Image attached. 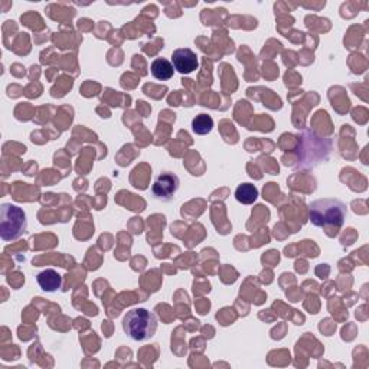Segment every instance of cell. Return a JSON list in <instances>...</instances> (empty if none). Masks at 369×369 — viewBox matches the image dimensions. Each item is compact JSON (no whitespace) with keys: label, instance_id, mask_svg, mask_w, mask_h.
<instances>
[{"label":"cell","instance_id":"cell-7","mask_svg":"<svg viewBox=\"0 0 369 369\" xmlns=\"http://www.w3.org/2000/svg\"><path fill=\"white\" fill-rule=\"evenodd\" d=\"M36 282L43 291H56L63 286V277L52 268H46L36 275Z\"/></svg>","mask_w":369,"mask_h":369},{"label":"cell","instance_id":"cell-10","mask_svg":"<svg viewBox=\"0 0 369 369\" xmlns=\"http://www.w3.org/2000/svg\"><path fill=\"white\" fill-rule=\"evenodd\" d=\"M213 129V120L208 114H199L192 121V130L195 134L205 136Z\"/></svg>","mask_w":369,"mask_h":369},{"label":"cell","instance_id":"cell-3","mask_svg":"<svg viewBox=\"0 0 369 369\" xmlns=\"http://www.w3.org/2000/svg\"><path fill=\"white\" fill-rule=\"evenodd\" d=\"M123 330L131 341L145 342L155 336L158 330V317L151 312L138 307V309L127 312L123 319Z\"/></svg>","mask_w":369,"mask_h":369},{"label":"cell","instance_id":"cell-9","mask_svg":"<svg viewBox=\"0 0 369 369\" xmlns=\"http://www.w3.org/2000/svg\"><path fill=\"white\" fill-rule=\"evenodd\" d=\"M258 189L251 183H242L235 191V199L242 205H251L257 201Z\"/></svg>","mask_w":369,"mask_h":369},{"label":"cell","instance_id":"cell-6","mask_svg":"<svg viewBox=\"0 0 369 369\" xmlns=\"http://www.w3.org/2000/svg\"><path fill=\"white\" fill-rule=\"evenodd\" d=\"M172 64L175 71L188 75L191 72H193L195 70H198L199 67V61L196 54L189 50V48H179L173 52L172 55Z\"/></svg>","mask_w":369,"mask_h":369},{"label":"cell","instance_id":"cell-1","mask_svg":"<svg viewBox=\"0 0 369 369\" xmlns=\"http://www.w3.org/2000/svg\"><path fill=\"white\" fill-rule=\"evenodd\" d=\"M333 149V142L328 137H320L312 130H304L299 134L296 169H313L321 162H326Z\"/></svg>","mask_w":369,"mask_h":369},{"label":"cell","instance_id":"cell-5","mask_svg":"<svg viewBox=\"0 0 369 369\" xmlns=\"http://www.w3.org/2000/svg\"><path fill=\"white\" fill-rule=\"evenodd\" d=\"M180 187L179 178L172 172H163L160 173L155 183H153L151 192L155 198L160 199V201H171V199L176 195Z\"/></svg>","mask_w":369,"mask_h":369},{"label":"cell","instance_id":"cell-2","mask_svg":"<svg viewBox=\"0 0 369 369\" xmlns=\"http://www.w3.org/2000/svg\"><path fill=\"white\" fill-rule=\"evenodd\" d=\"M346 205L335 198H323L309 205V220L319 228H341L346 220Z\"/></svg>","mask_w":369,"mask_h":369},{"label":"cell","instance_id":"cell-8","mask_svg":"<svg viewBox=\"0 0 369 369\" xmlns=\"http://www.w3.org/2000/svg\"><path fill=\"white\" fill-rule=\"evenodd\" d=\"M150 70H151V75L159 81L171 80L175 74L173 64L171 63V61H167L165 58H156L155 61H153Z\"/></svg>","mask_w":369,"mask_h":369},{"label":"cell","instance_id":"cell-4","mask_svg":"<svg viewBox=\"0 0 369 369\" xmlns=\"http://www.w3.org/2000/svg\"><path fill=\"white\" fill-rule=\"evenodd\" d=\"M28 229L26 213L22 208L13 204H2L0 207V238L5 242L17 241Z\"/></svg>","mask_w":369,"mask_h":369}]
</instances>
